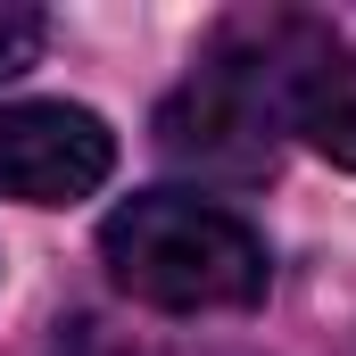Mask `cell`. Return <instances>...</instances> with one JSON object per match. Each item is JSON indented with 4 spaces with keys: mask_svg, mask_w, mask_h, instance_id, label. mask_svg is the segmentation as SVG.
<instances>
[{
    "mask_svg": "<svg viewBox=\"0 0 356 356\" xmlns=\"http://www.w3.org/2000/svg\"><path fill=\"white\" fill-rule=\"evenodd\" d=\"M116 166V133L75 99H17L0 108V191L25 207H75Z\"/></svg>",
    "mask_w": 356,
    "mask_h": 356,
    "instance_id": "3957f363",
    "label": "cell"
},
{
    "mask_svg": "<svg viewBox=\"0 0 356 356\" xmlns=\"http://www.w3.org/2000/svg\"><path fill=\"white\" fill-rule=\"evenodd\" d=\"M298 133H307V149L315 158H332V166H356V50H332L307 91H298V116H290Z\"/></svg>",
    "mask_w": 356,
    "mask_h": 356,
    "instance_id": "277c9868",
    "label": "cell"
},
{
    "mask_svg": "<svg viewBox=\"0 0 356 356\" xmlns=\"http://www.w3.org/2000/svg\"><path fill=\"white\" fill-rule=\"evenodd\" d=\"M323 58H332V33L307 17H232L199 58V75L158 108V149L191 175L257 182Z\"/></svg>",
    "mask_w": 356,
    "mask_h": 356,
    "instance_id": "6da1fadb",
    "label": "cell"
},
{
    "mask_svg": "<svg viewBox=\"0 0 356 356\" xmlns=\"http://www.w3.org/2000/svg\"><path fill=\"white\" fill-rule=\"evenodd\" d=\"M33 50H42V17H33V8H0V83L25 75Z\"/></svg>",
    "mask_w": 356,
    "mask_h": 356,
    "instance_id": "5b68a950",
    "label": "cell"
},
{
    "mask_svg": "<svg viewBox=\"0 0 356 356\" xmlns=\"http://www.w3.org/2000/svg\"><path fill=\"white\" fill-rule=\"evenodd\" d=\"M50 356H124V348H108L99 323H75V332H58V348H50Z\"/></svg>",
    "mask_w": 356,
    "mask_h": 356,
    "instance_id": "8992f818",
    "label": "cell"
},
{
    "mask_svg": "<svg viewBox=\"0 0 356 356\" xmlns=\"http://www.w3.org/2000/svg\"><path fill=\"white\" fill-rule=\"evenodd\" d=\"M99 257L124 298H141L158 315H224V307L266 298V241L232 207L182 199V191L124 199L99 224Z\"/></svg>",
    "mask_w": 356,
    "mask_h": 356,
    "instance_id": "7a4b0ae2",
    "label": "cell"
}]
</instances>
